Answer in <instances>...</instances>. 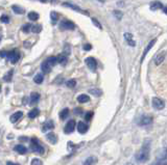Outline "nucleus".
<instances>
[{"label": "nucleus", "mask_w": 167, "mask_h": 165, "mask_svg": "<svg viewBox=\"0 0 167 165\" xmlns=\"http://www.w3.org/2000/svg\"><path fill=\"white\" fill-rule=\"evenodd\" d=\"M149 148H150L149 140H146V141H145V143L142 145V147L136 154L137 162H139V163H145L146 161H148V159H149Z\"/></svg>", "instance_id": "f257e3e1"}, {"label": "nucleus", "mask_w": 167, "mask_h": 165, "mask_svg": "<svg viewBox=\"0 0 167 165\" xmlns=\"http://www.w3.org/2000/svg\"><path fill=\"white\" fill-rule=\"evenodd\" d=\"M31 148L32 150V152L37 153V154H44V147L41 145L40 141L37 138H32L31 141Z\"/></svg>", "instance_id": "f03ea898"}, {"label": "nucleus", "mask_w": 167, "mask_h": 165, "mask_svg": "<svg viewBox=\"0 0 167 165\" xmlns=\"http://www.w3.org/2000/svg\"><path fill=\"white\" fill-rule=\"evenodd\" d=\"M7 57H9L10 61L12 62V64H16V62L18 61L19 59H20V52H19L18 50H13L10 52H7Z\"/></svg>", "instance_id": "7ed1b4c3"}, {"label": "nucleus", "mask_w": 167, "mask_h": 165, "mask_svg": "<svg viewBox=\"0 0 167 165\" xmlns=\"http://www.w3.org/2000/svg\"><path fill=\"white\" fill-rule=\"evenodd\" d=\"M60 28L63 30H72L75 28V25L71 21L64 20L61 22V24H60Z\"/></svg>", "instance_id": "20e7f679"}, {"label": "nucleus", "mask_w": 167, "mask_h": 165, "mask_svg": "<svg viewBox=\"0 0 167 165\" xmlns=\"http://www.w3.org/2000/svg\"><path fill=\"white\" fill-rule=\"evenodd\" d=\"M85 62H86L87 65H88V68L91 71H95L97 69V61L93 58V57H88V58H86Z\"/></svg>", "instance_id": "39448f33"}, {"label": "nucleus", "mask_w": 167, "mask_h": 165, "mask_svg": "<svg viewBox=\"0 0 167 165\" xmlns=\"http://www.w3.org/2000/svg\"><path fill=\"white\" fill-rule=\"evenodd\" d=\"M75 125H76L75 120H69V122L67 123V125L65 126V128H64L65 133H67V134L72 133V132L74 131V129H75Z\"/></svg>", "instance_id": "423d86ee"}, {"label": "nucleus", "mask_w": 167, "mask_h": 165, "mask_svg": "<svg viewBox=\"0 0 167 165\" xmlns=\"http://www.w3.org/2000/svg\"><path fill=\"white\" fill-rule=\"evenodd\" d=\"M152 106H154V108L158 109V110H161L164 108V106H165V104H164L163 100H161V99L159 98H154L152 99Z\"/></svg>", "instance_id": "0eeeda50"}, {"label": "nucleus", "mask_w": 167, "mask_h": 165, "mask_svg": "<svg viewBox=\"0 0 167 165\" xmlns=\"http://www.w3.org/2000/svg\"><path fill=\"white\" fill-rule=\"evenodd\" d=\"M156 42H157V40H152V42H149V44L147 45V47L145 48V50H144V52H143V54H142V57H141V61H143L144 60V58H145V56H146V54L148 53V51L150 50V49L154 47V45L156 44Z\"/></svg>", "instance_id": "6e6552de"}, {"label": "nucleus", "mask_w": 167, "mask_h": 165, "mask_svg": "<svg viewBox=\"0 0 167 165\" xmlns=\"http://www.w3.org/2000/svg\"><path fill=\"white\" fill-rule=\"evenodd\" d=\"M77 131L81 134H85L87 131H88V125L85 124L84 122H79L77 124Z\"/></svg>", "instance_id": "1a4fd4ad"}, {"label": "nucleus", "mask_w": 167, "mask_h": 165, "mask_svg": "<svg viewBox=\"0 0 167 165\" xmlns=\"http://www.w3.org/2000/svg\"><path fill=\"white\" fill-rule=\"evenodd\" d=\"M53 128H54L53 122H52V120H48V122H46L44 125H43L42 131H43V132H47V131H49V130H52Z\"/></svg>", "instance_id": "9d476101"}, {"label": "nucleus", "mask_w": 167, "mask_h": 165, "mask_svg": "<svg viewBox=\"0 0 167 165\" xmlns=\"http://www.w3.org/2000/svg\"><path fill=\"white\" fill-rule=\"evenodd\" d=\"M23 116V112L22 111H18V112H15L12 116H10V122L12 123H16V122H18L19 120L21 119V117Z\"/></svg>", "instance_id": "9b49d317"}, {"label": "nucleus", "mask_w": 167, "mask_h": 165, "mask_svg": "<svg viewBox=\"0 0 167 165\" xmlns=\"http://www.w3.org/2000/svg\"><path fill=\"white\" fill-rule=\"evenodd\" d=\"M152 117H150V116H142L141 120H140V122H139V125L147 126V125H149V124L152 123Z\"/></svg>", "instance_id": "f8f14e48"}, {"label": "nucleus", "mask_w": 167, "mask_h": 165, "mask_svg": "<svg viewBox=\"0 0 167 165\" xmlns=\"http://www.w3.org/2000/svg\"><path fill=\"white\" fill-rule=\"evenodd\" d=\"M46 138H47V140L49 142H51L52 144H56V141H57V137L54 133H52V132H50V133H48L47 135H46Z\"/></svg>", "instance_id": "ddd939ff"}, {"label": "nucleus", "mask_w": 167, "mask_h": 165, "mask_svg": "<svg viewBox=\"0 0 167 165\" xmlns=\"http://www.w3.org/2000/svg\"><path fill=\"white\" fill-rule=\"evenodd\" d=\"M64 5H65V6H67V7H70V9H72V10H76V12L83 13L84 15H88V13H87V12H85V10H83L81 9H79L78 6H76V5H74V4H71V3H66V2H65V3H64Z\"/></svg>", "instance_id": "4468645a"}, {"label": "nucleus", "mask_w": 167, "mask_h": 165, "mask_svg": "<svg viewBox=\"0 0 167 165\" xmlns=\"http://www.w3.org/2000/svg\"><path fill=\"white\" fill-rule=\"evenodd\" d=\"M164 59H165V52H162V53L157 55V57H156V59H155V64L157 65H161L164 61Z\"/></svg>", "instance_id": "2eb2a0df"}, {"label": "nucleus", "mask_w": 167, "mask_h": 165, "mask_svg": "<svg viewBox=\"0 0 167 165\" xmlns=\"http://www.w3.org/2000/svg\"><path fill=\"white\" fill-rule=\"evenodd\" d=\"M56 60H57V64H61L62 65H65L67 64V56L66 55H64V54H60L59 56L56 57Z\"/></svg>", "instance_id": "dca6fc26"}, {"label": "nucleus", "mask_w": 167, "mask_h": 165, "mask_svg": "<svg viewBox=\"0 0 167 165\" xmlns=\"http://www.w3.org/2000/svg\"><path fill=\"white\" fill-rule=\"evenodd\" d=\"M14 150H15V152H17L18 154H21V155H23V154H25L26 153V147H24V145L22 144H18V145H16L15 147H14Z\"/></svg>", "instance_id": "f3484780"}, {"label": "nucleus", "mask_w": 167, "mask_h": 165, "mask_svg": "<svg viewBox=\"0 0 167 165\" xmlns=\"http://www.w3.org/2000/svg\"><path fill=\"white\" fill-rule=\"evenodd\" d=\"M164 5L161 3L160 1H155L152 2V3H150V10H160L162 9Z\"/></svg>", "instance_id": "a211bd4d"}, {"label": "nucleus", "mask_w": 167, "mask_h": 165, "mask_svg": "<svg viewBox=\"0 0 167 165\" xmlns=\"http://www.w3.org/2000/svg\"><path fill=\"white\" fill-rule=\"evenodd\" d=\"M39 100H40V95L38 92H32L31 95V105L38 103Z\"/></svg>", "instance_id": "6ab92c4d"}, {"label": "nucleus", "mask_w": 167, "mask_h": 165, "mask_svg": "<svg viewBox=\"0 0 167 165\" xmlns=\"http://www.w3.org/2000/svg\"><path fill=\"white\" fill-rule=\"evenodd\" d=\"M97 162V159L95 158V157H89V158H87L86 160L84 162V165H93L95 164Z\"/></svg>", "instance_id": "aec40b11"}, {"label": "nucleus", "mask_w": 167, "mask_h": 165, "mask_svg": "<svg viewBox=\"0 0 167 165\" xmlns=\"http://www.w3.org/2000/svg\"><path fill=\"white\" fill-rule=\"evenodd\" d=\"M41 70H42L44 73H50L51 67H50V65H49L46 61H44L42 65H41Z\"/></svg>", "instance_id": "412c9836"}, {"label": "nucleus", "mask_w": 167, "mask_h": 165, "mask_svg": "<svg viewBox=\"0 0 167 165\" xmlns=\"http://www.w3.org/2000/svg\"><path fill=\"white\" fill-rule=\"evenodd\" d=\"M89 100H90V98H89V96H87V95H79L77 97L78 103H87V102H89Z\"/></svg>", "instance_id": "4be33fe9"}, {"label": "nucleus", "mask_w": 167, "mask_h": 165, "mask_svg": "<svg viewBox=\"0 0 167 165\" xmlns=\"http://www.w3.org/2000/svg\"><path fill=\"white\" fill-rule=\"evenodd\" d=\"M46 62L50 65L51 68L54 67L56 64H57V60H56V57H54V56H51V57H48L47 60H46Z\"/></svg>", "instance_id": "5701e85b"}, {"label": "nucleus", "mask_w": 167, "mask_h": 165, "mask_svg": "<svg viewBox=\"0 0 167 165\" xmlns=\"http://www.w3.org/2000/svg\"><path fill=\"white\" fill-rule=\"evenodd\" d=\"M40 114V110L38 108H34L32 110H31L28 113V116L31 117V119H35V117H37L38 115Z\"/></svg>", "instance_id": "b1692460"}, {"label": "nucleus", "mask_w": 167, "mask_h": 165, "mask_svg": "<svg viewBox=\"0 0 167 165\" xmlns=\"http://www.w3.org/2000/svg\"><path fill=\"white\" fill-rule=\"evenodd\" d=\"M68 114H69V109L65 108V109H63L61 112H60V117H61V120H66Z\"/></svg>", "instance_id": "393cba45"}, {"label": "nucleus", "mask_w": 167, "mask_h": 165, "mask_svg": "<svg viewBox=\"0 0 167 165\" xmlns=\"http://www.w3.org/2000/svg\"><path fill=\"white\" fill-rule=\"evenodd\" d=\"M28 19L31 21H37L39 19V14L35 12H31L28 14Z\"/></svg>", "instance_id": "a878e982"}, {"label": "nucleus", "mask_w": 167, "mask_h": 165, "mask_svg": "<svg viewBox=\"0 0 167 165\" xmlns=\"http://www.w3.org/2000/svg\"><path fill=\"white\" fill-rule=\"evenodd\" d=\"M89 92L91 93V95L95 96V97H99L101 96V90L99 88H93V89H90Z\"/></svg>", "instance_id": "bb28decb"}, {"label": "nucleus", "mask_w": 167, "mask_h": 165, "mask_svg": "<svg viewBox=\"0 0 167 165\" xmlns=\"http://www.w3.org/2000/svg\"><path fill=\"white\" fill-rule=\"evenodd\" d=\"M34 80L37 84H41L43 82V80H44V77H43V75H41V74H38V75L35 77Z\"/></svg>", "instance_id": "cd10ccee"}, {"label": "nucleus", "mask_w": 167, "mask_h": 165, "mask_svg": "<svg viewBox=\"0 0 167 165\" xmlns=\"http://www.w3.org/2000/svg\"><path fill=\"white\" fill-rule=\"evenodd\" d=\"M31 30L34 32V33H40L41 30H42V26L41 25H34V26H31Z\"/></svg>", "instance_id": "c85d7f7f"}, {"label": "nucleus", "mask_w": 167, "mask_h": 165, "mask_svg": "<svg viewBox=\"0 0 167 165\" xmlns=\"http://www.w3.org/2000/svg\"><path fill=\"white\" fill-rule=\"evenodd\" d=\"M13 72L14 71L13 70H10L9 73L6 74V75H5L4 77H3V80L4 81H6V82H9V81H10L12 80V77H13Z\"/></svg>", "instance_id": "c756f323"}, {"label": "nucleus", "mask_w": 167, "mask_h": 165, "mask_svg": "<svg viewBox=\"0 0 167 165\" xmlns=\"http://www.w3.org/2000/svg\"><path fill=\"white\" fill-rule=\"evenodd\" d=\"M66 85L68 87H70V88H73V87L76 85V81L74 80V79H71V80H68L66 82Z\"/></svg>", "instance_id": "7c9ffc66"}, {"label": "nucleus", "mask_w": 167, "mask_h": 165, "mask_svg": "<svg viewBox=\"0 0 167 165\" xmlns=\"http://www.w3.org/2000/svg\"><path fill=\"white\" fill-rule=\"evenodd\" d=\"M154 165H167L166 163V156H165V154H164V157L161 160H159L157 163H155Z\"/></svg>", "instance_id": "2f4dec72"}, {"label": "nucleus", "mask_w": 167, "mask_h": 165, "mask_svg": "<svg viewBox=\"0 0 167 165\" xmlns=\"http://www.w3.org/2000/svg\"><path fill=\"white\" fill-rule=\"evenodd\" d=\"M13 10L15 13H17V14H20V15L24 13L23 9H21V7H19V6H16V5H14V6H13Z\"/></svg>", "instance_id": "473e14b6"}, {"label": "nucleus", "mask_w": 167, "mask_h": 165, "mask_svg": "<svg viewBox=\"0 0 167 165\" xmlns=\"http://www.w3.org/2000/svg\"><path fill=\"white\" fill-rule=\"evenodd\" d=\"M31 24H25V25L22 27L23 32H26V33L31 31Z\"/></svg>", "instance_id": "72a5a7b5"}, {"label": "nucleus", "mask_w": 167, "mask_h": 165, "mask_svg": "<svg viewBox=\"0 0 167 165\" xmlns=\"http://www.w3.org/2000/svg\"><path fill=\"white\" fill-rule=\"evenodd\" d=\"M43 164V162L40 160V159H37V158H35V159H32L31 160V165H42Z\"/></svg>", "instance_id": "f704fd0d"}, {"label": "nucleus", "mask_w": 167, "mask_h": 165, "mask_svg": "<svg viewBox=\"0 0 167 165\" xmlns=\"http://www.w3.org/2000/svg\"><path fill=\"white\" fill-rule=\"evenodd\" d=\"M50 17L51 19H52V21H53V23H56V22L57 21V19H59V16H57V14L56 12H52L50 14Z\"/></svg>", "instance_id": "c9c22d12"}, {"label": "nucleus", "mask_w": 167, "mask_h": 165, "mask_svg": "<svg viewBox=\"0 0 167 165\" xmlns=\"http://www.w3.org/2000/svg\"><path fill=\"white\" fill-rule=\"evenodd\" d=\"M70 53H71V49H70V47L68 46V45H66V46H65V48H64V52H63V54L66 55V56H67V55H69Z\"/></svg>", "instance_id": "e433bc0d"}, {"label": "nucleus", "mask_w": 167, "mask_h": 165, "mask_svg": "<svg viewBox=\"0 0 167 165\" xmlns=\"http://www.w3.org/2000/svg\"><path fill=\"white\" fill-rule=\"evenodd\" d=\"M92 22H93V24H94V25L96 26V27H98V28H99V29H101V28H102V26H101V24L99 23V22H98V20H97V19H95V18H92Z\"/></svg>", "instance_id": "4c0bfd02"}, {"label": "nucleus", "mask_w": 167, "mask_h": 165, "mask_svg": "<svg viewBox=\"0 0 167 165\" xmlns=\"http://www.w3.org/2000/svg\"><path fill=\"white\" fill-rule=\"evenodd\" d=\"M92 116H93V112L89 111V112H87L86 115H85V120H88V122H89V120L92 119Z\"/></svg>", "instance_id": "58836bf2"}, {"label": "nucleus", "mask_w": 167, "mask_h": 165, "mask_svg": "<svg viewBox=\"0 0 167 165\" xmlns=\"http://www.w3.org/2000/svg\"><path fill=\"white\" fill-rule=\"evenodd\" d=\"M0 21L3 22V23H9L10 22V18L7 17V16H1V18H0Z\"/></svg>", "instance_id": "ea45409f"}, {"label": "nucleus", "mask_w": 167, "mask_h": 165, "mask_svg": "<svg viewBox=\"0 0 167 165\" xmlns=\"http://www.w3.org/2000/svg\"><path fill=\"white\" fill-rule=\"evenodd\" d=\"M92 49V46L90 45V44H86V45H84V50L85 51H90Z\"/></svg>", "instance_id": "a19ab883"}, {"label": "nucleus", "mask_w": 167, "mask_h": 165, "mask_svg": "<svg viewBox=\"0 0 167 165\" xmlns=\"http://www.w3.org/2000/svg\"><path fill=\"white\" fill-rule=\"evenodd\" d=\"M114 15H115V17L118 18V19H121V17H122L121 13H120V12H117V10H115V12H114Z\"/></svg>", "instance_id": "79ce46f5"}, {"label": "nucleus", "mask_w": 167, "mask_h": 165, "mask_svg": "<svg viewBox=\"0 0 167 165\" xmlns=\"http://www.w3.org/2000/svg\"><path fill=\"white\" fill-rule=\"evenodd\" d=\"M6 55H7V52L6 51H0V57L4 58V57H6Z\"/></svg>", "instance_id": "37998d69"}, {"label": "nucleus", "mask_w": 167, "mask_h": 165, "mask_svg": "<svg viewBox=\"0 0 167 165\" xmlns=\"http://www.w3.org/2000/svg\"><path fill=\"white\" fill-rule=\"evenodd\" d=\"M124 37H125V40L128 41V40H131V38H132V34H130V33H124Z\"/></svg>", "instance_id": "c03bdc74"}, {"label": "nucleus", "mask_w": 167, "mask_h": 165, "mask_svg": "<svg viewBox=\"0 0 167 165\" xmlns=\"http://www.w3.org/2000/svg\"><path fill=\"white\" fill-rule=\"evenodd\" d=\"M74 113H75V114H81V109H79V108L74 109Z\"/></svg>", "instance_id": "a18cd8bd"}, {"label": "nucleus", "mask_w": 167, "mask_h": 165, "mask_svg": "<svg viewBox=\"0 0 167 165\" xmlns=\"http://www.w3.org/2000/svg\"><path fill=\"white\" fill-rule=\"evenodd\" d=\"M127 43L130 44L131 46H135V45H136V43L134 42V41H132V38H131V40H128V41H127Z\"/></svg>", "instance_id": "49530a36"}, {"label": "nucleus", "mask_w": 167, "mask_h": 165, "mask_svg": "<svg viewBox=\"0 0 167 165\" xmlns=\"http://www.w3.org/2000/svg\"><path fill=\"white\" fill-rule=\"evenodd\" d=\"M6 165H19V164H17V163H14V162H7Z\"/></svg>", "instance_id": "de8ad7c7"}, {"label": "nucleus", "mask_w": 167, "mask_h": 165, "mask_svg": "<svg viewBox=\"0 0 167 165\" xmlns=\"http://www.w3.org/2000/svg\"><path fill=\"white\" fill-rule=\"evenodd\" d=\"M162 9H163V12H164V14H166V6H163Z\"/></svg>", "instance_id": "09e8293b"}, {"label": "nucleus", "mask_w": 167, "mask_h": 165, "mask_svg": "<svg viewBox=\"0 0 167 165\" xmlns=\"http://www.w3.org/2000/svg\"><path fill=\"white\" fill-rule=\"evenodd\" d=\"M40 1H41V2H43V3H45V2H47L48 0H40Z\"/></svg>", "instance_id": "8fccbe9b"}, {"label": "nucleus", "mask_w": 167, "mask_h": 165, "mask_svg": "<svg viewBox=\"0 0 167 165\" xmlns=\"http://www.w3.org/2000/svg\"><path fill=\"white\" fill-rule=\"evenodd\" d=\"M125 165H134V164H132V163H127V164H125Z\"/></svg>", "instance_id": "3c124183"}, {"label": "nucleus", "mask_w": 167, "mask_h": 165, "mask_svg": "<svg viewBox=\"0 0 167 165\" xmlns=\"http://www.w3.org/2000/svg\"><path fill=\"white\" fill-rule=\"evenodd\" d=\"M1 38H2V35H1V34H0V41H1Z\"/></svg>", "instance_id": "603ef678"}, {"label": "nucleus", "mask_w": 167, "mask_h": 165, "mask_svg": "<svg viewBox=\"0 0 167 165\" xmlns=\"http://www.w3.org/2000/svg\"><path fill=\"white\" fill-rule=\"evenodd\" d=\"M0 90H1V87H0Z\"/></svg>", "instance_id": "864d4df0"}]
</instances>
